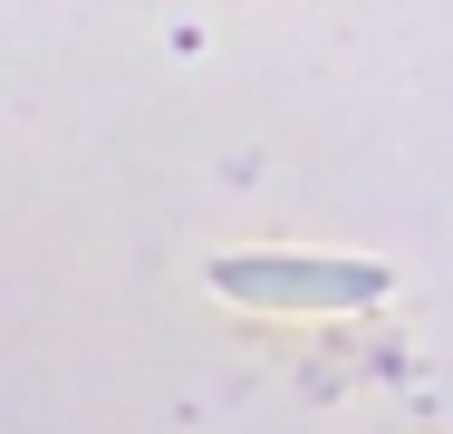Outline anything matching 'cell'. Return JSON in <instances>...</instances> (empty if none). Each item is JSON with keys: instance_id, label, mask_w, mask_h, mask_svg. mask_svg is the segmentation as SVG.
Masks as SVG:
<instances>
[{"instance_id": "obj_1", "label": "cell", "mask_w": 453, "mask_h": 434, "mask_svg": "<svg viewBox=\"0 0 453 434\" xmlns=\"http://www.w3.org/2000/svg\"><path fill=\"white\" fill-rule=\"evenodd\" d=\"M212 290L251 299V309H366L386 290V270L376 260H309V252H222Z\"/></svg>"}]
</instances>
